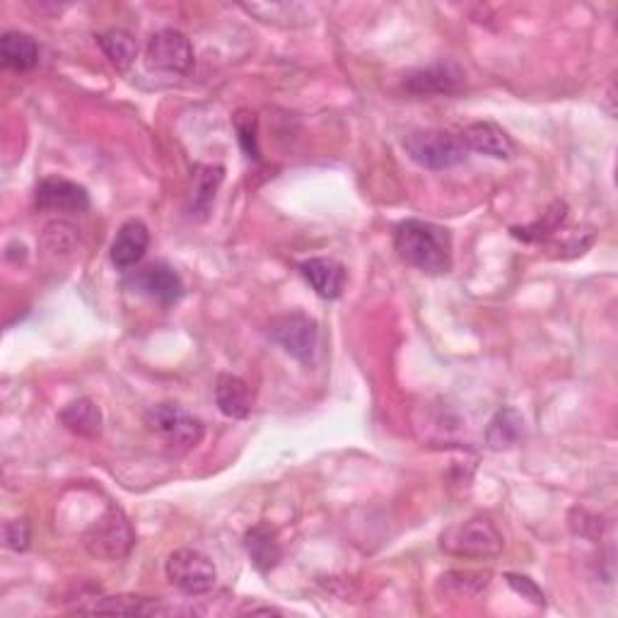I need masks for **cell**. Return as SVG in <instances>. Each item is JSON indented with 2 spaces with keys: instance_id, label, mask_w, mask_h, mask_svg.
I'll use <instances>...</instances> for the list:
<instances>
[{
  "instance_id": "cell-9",
  "label": "cell",
  "mask_w": 618,
  "mask_h": 618,
  "mask_svg": "<svg viewBox=\"0 0 618 618\" xmlns=\"http://www.w3.org/2000/svg\"><path fill=\"white\" fill-rule=\"evenodd\" d=\"M145 64L162 72H189L193 66V46L187 34L160 30L150 36L148 48H145Z\"/></svg>"
},
{
  "instance_id": "cell-4",
  "label": "cell",
  "mask_w": 618,
  "mask_h": 618,
  "mask_svg": "<svg viewBox=\"0 0 618 618\" xmlns=\"http://www.w3.org/2000/svg\"><path fill=\"white\" fill-rule=\"evenodd\" d=\"M503 535L491 519H469V523L454 525L442 535L440 547L445 553L457 559H495L503 551Z\"/></svg>"
},
{
  "instance_id": "cell-23",
  "label": "cell",
  "mask_w": 618,
  "mask_h": 618,
  "mask_svg": "<svg viewBox=\"0 0 618 618\" xmlns=\"http://www.w3.org/2000/svg\"><path fill=\"white\" fill-rule=\"evenodd\" d=\"M491 583V573L474 571H450L440 577L438 592L447 597H476Z\"/></svg>"
},
{
  "instance_id": "cell-8",
  "label": "cell",
  "mask_w": 618,
  "mask_h": 618,
  "mask_svg": "<svg viewBox=\"0 0 618 618\" xmlns=\"http://www.w3.org/2000/svg\"><path fill=\"white\" fill-rule=\"evenodd\" d=\"M124 288L136 290L141 295H148L157 302H162V305H175V302L184 297V281H181V276L165 261L148 263L136 273H131L124 281Z\"/></svg>"
},
{
  "instance_id": "cell-7",
  "label": "cell",
  "mask_w": 618,
  "mask_h": 618,
  "mask_svg": "<svg viewBox=\"0 0 618 618\" xmlns=\"http://www.w3.org/2000/svg\"><path fill=\"white\" fill-rule=\"evenodd\" d=\"M167 580L189 597H199L215 587L217 571L209 555L193 549H177L167 559Z\"/></svg>"
},
{
  "instance_id": "cell-26",
  "label": "cell",
  "mask_w": 618,
  "mask_h": 618,
  "mask_svg": "<svg viewBox=\"0 0 618 618\" xmlns=\"http://www.w3.org/2000/svg\"><path fill=\"white\" fill-rule=\"evenodd\" d=\"M3 539L10 551H18V553L27 551L30 541H32L30 525L24 523V519H8V523L3 525Z\"/></svg>"
},
{
  "instance_id": "cell-6",
  "label": "cell",
  "mask_w": 618,
  "mask_h": 618,
  "mask_svg": "<svg viewBox=\"0 0 618 618\" xmlns=\"http://www.w3.org/2000/svg\"><path fill=\"white\" fill-rule=\"evenodd\" d=\"M269 336L271 341H276L281 346L288 356H293L295 360L310 362L317 358L319 350V329L317 322L307 314L302 312H288V314H278L269 322Z\"/></svg>"
},
{
  "instance_id": "cell-16",
  "label": "cell",
  "mask_w": 618,
  "mask_h": 618,
  "mask_svg": "<svg viewBox=\"0 0 618 618\" xmlns=\"http://www.w3.org/2000/svg\"><path fill=\"white\" fill-rule=\"evenodd\" d=\"M245 549L259 573H271L283 559V549H281V541H278V535L263 523L247 531Z\"/></svg>"
},
{
  "instance_id": "cell-10",
  "label": "cell",
  "mask_w": 618,
  "mask_h": 618,
  "mask_svg": "<svg viewBox=\"0 0 618 618\" xmlns=\"http://www.w3.org/2000/svg\"><path fill=\"white\" fill-rule=\"evenodd\" d=\"M34 209L44 213H85L90 209V193L70 179L46 177L34 189Z\"/></svg>"
},
{
  "instance_id": "cell-3",
  "label": "cell",
  "mask_w": 618,
  "mask_h": 618,
  "mask_svg": "<svg viewBox=\"0 0 618 618\" xmlns=\"http://www.w3.org/2000/svg\"><path fill=\"white\" fill-rule=\"evenodd\" d=\"M404 150L411 160L426 169H450L462 165L469 157L462 136L438 128L408 133L404 138Z\"/></svg>"
},
{
  "instance_id": "cell-17",
  "label": "cell",
  "mask_w": 618,
  "mask_h": 618,
  "mask_svg": "<svg viewBox=\"0 0 618 618\" xmlns=\"http://www.w3.org/2000/svg\"><path fill=\"white\" fill-rule=\"evenodd\" d=\"M525 435H527V426H525L523 414L515 408H501L488 423L486 442L491 450L503 452V450H510V447H517L525 440Z\"/></svg>"
},
{
  "instance_id": "cell-1",
  "label": "cell",
  "mask_w": 618,
  "mask_h": 618,
  "mask_svg": "<svg viewBox=\"0 0 618 618\" xmlns=\"http://www.w3.org/2000/svg\"><path fill=\"white\" fill-rule=\"evenodd\" d=\"M394 247L408 266L428 273L442 276L452 271V235L435 223L411 221L398 223L394 229Z\"/></svg>"
},
{
  "instance_id": "cell-13",
  "label": "cell",
  "mask_w": 618,
  "mask_h": 618,
  "mask_svg": "<svg viewBox=\"0 0 618 618\" xmlns=\"http://www.w3.org/2000/svg\"><path fill=\"white\" fill-rule=\"evenodd\" d=\"M150 247V229L143 221H126L119 227V233L109 249V259H112L114 269L128 271L133 266H138L145 257V251Z\"/></svg>"
},
{
  "instance_id": "cell-15",
  "label": "cell",
  "mask_w": 618,
  "mask_h": 618,
  "mask_svg": "<svg viewBox=\"0 0 618 618\" xmlns=\"http://www.w3.org/2000/svg\"><path fill=\"white\" fill-rule=\"evenodd\" d=\"M215 404L221 408V414L235 420H245L251 414V392L245 380L235 378V374H217L215 380Z\"/></svg>"
},
{
  "instance_id": "cell-20",
  "label": "cell",
  "mask_w": 618,
  "mask_h": 618,
  "mask_svg": "<svg viewBox=\"0 0 618 618\" xmlns=\"http://www.w3.org/2000/svg\"><path fill=\"white\" fill-rule=\"evenodd\" d=\"M225 179L223 165H196L193 167V193H191V211L199 217L211 213L215 193Z\"/></svg>"
},
{
  "instance_id": "cell-5",
  "label": "cell",
  "mask_w": 618,
  "mask_h": 618,
  "mask_svg": "<svg viewBox=\"0 0 618 618\" xmlns=\"http://www.w3.org/2000/svg\"><path fill=\"white\" fill-rule=\"evenodd\" d=\"M145 426L160 435L175 452H189L203 440V423L177 404L153 406L145 414Z\"/></svg>"
},
{
  "instance_id": "cell-19",
  "label": "cell",
  "mask_w": 618,
  "mask_h": 618,
  "mask_svg": "<svg viewBox=\"0 0 618 618\" xmlns=\"http://www.w3.org/2000/svg\"><path fill=\"white\" fill-rule=\"evenodd\" d=\"M0 58L10 70H32L40 64V44L34 42V36L24 32H5L3 40H0Z\"/></svg>"
},
{
  "instance_id": "cell-18",
  "label": "cell",
  "mask_w": 618,
  "mask_h": 618,
  "mask_svg": "<svg viewBox=\"0 0 618 618\" xmlns=\"http://www.w3.org/2000/svg\"><path fill=\"white\" fill-rule=\"evenodd\" d=\"M60 423L80 438H100L102 435V411L90 398H76V402L66 404L58 414Z\"/></svg>"
},
{
  "instance_id": "cell-12",
  "label": "cell",
  "mask_w": 618,
  "mask_h": 618,
  "mask_svg": "<svg viewBox=\"0 0 618 618\" xmlns=\"http://www.w3.org/2000/svg\"><path fill=\"white\" fill-rule=\"evenodd\" d=\"M297 269H300V276L305 278L310 288L322 300H338L344 295L348 271L341 261L329 259V257H314V259L302 261Z\"/></svg>"
},
{
  "instance_id": "cell-24",
  "label": "cell",
  "mask_w": 618,
  "mask_h": 618,
  "mask_svg": "<svg viewBox=\"0 0 618 618\" xmlns=\"http://www.w3.org/2000/svg\"><path fill=\"white\" fill-rule=\"evenodd\" d=\"M568 217V205L563 201H553L549 205V211L543 213V217H539L537 223H531L527 227H515L513 235L519 239H527V241H537V239H547L549 235H553L555 229H559Z\"/></svg>"
},
{
  "instance_id": "cell-21",
  "label": "cell",
  "mask_w": 618,
  "mask_h": 618,
  "mask_svg": "<svg viewBox=\"0 0 618 618\" xmlns=\"http://www.w3.org/2000/svg\"><path fill=\"white\" fill-rule=\"evenodd\" d=\"M82 611H90V614H121V616H157V614H167V609L157 599L136 597V595H119V597L94 599V604H90V607H85Z\"/></svg>"
},
{
  "instance_id": "cell-2",
  "label": "cell",
  "mask_w": 618,
  "mask_h": 618,
  "mask_svg": "<svg viewBox=\"0 0 618 618\" xmlns=\"http://www.w3.org/2000/svg\"><path fill=\"white\" fill-rule=\"evenodd\" d=\"M133 543H136V531H133L126 513L116 505L106 507V513L82 537L85 551L100 561L126 559Z\"/></svg>"
},
{
  "instance_id": "cell-27",
  "label": "cell",
  "mask_w": 618,
  "mask_h": 618,
  "mask_svg": "<svg viewBox=\"0 0 618 618\" xmlns=\"http://www.w3.org/2000/svg\"><path fill=\"white\" fill-rule=\"evenodd\" d=\"M507 585H510V587L517 592V595H523L525 599L539 604V607L543 604V592L537 587L535 580H529V577H525V575L510 573V575H507Z\"/></svg>"
},
{
  "instance_id": "cell-22",
  "label": "cell",
  "mask_w": 618,
  "mask_h": 618,
  "mask_svg": "<svg viewBox=\"0 0 618 618\" xmlns=\"http://www.w3.org/2000/svg\"><path fill=\"white\" fill-rule=\"evenodd\" d=\"M97 44H100L109 64L116 70H128L138 54V42L133 40V34L126 30H106L97 34Z\"/></svg>"
},
{
  "instance_id": "cell-11",
  "label": "cell",
  "mask_w": 618,
  "mask_h": 618,
  "mask_svg": "<svg viewBox=\"0 0 618 618\" xmlns=\"http://www.w3.org/2000/svg\"><path fill=\"white\" fill-rule=\"evenodd\" d=\"M404 88L414 94H457L467 88V70L454 60H438L408 72Z\"/></svg>"
},
{
  "instance_id": "cell-25",
  "label": "cell",
  "mask_w": 618,
  "mask_h": 618,
  "mask_svg": "<svg viewBox=\"0 0 618 618\" xmlns=\"http://www.w3.org/2000/svg\"><path fill=\"white\" fill-rule=\"evenodd\" d=\"M233 126L237 133V141L241 145V150L249 157V160H259V119L249 109H239L233 116Z\"/></svg>"
},
{
  "instance_id": "cell-14",
  "label": "cell",
  "mask_w": 618,
  "mask_h": 618,
  "mask_svg": "<svg viewBox=\"0 0 618 618\" xmlns=\"http://www.w3.org/2000/svg\"><path fill=\"white\" fill-rule=\"evenodd\" d=\"M462 141L469 150L495 157V160H513L517 155L515 141L507 136L505 128L493 124V121H476V124H469L462 133Z\"/></svg>"
}]
</instances>
